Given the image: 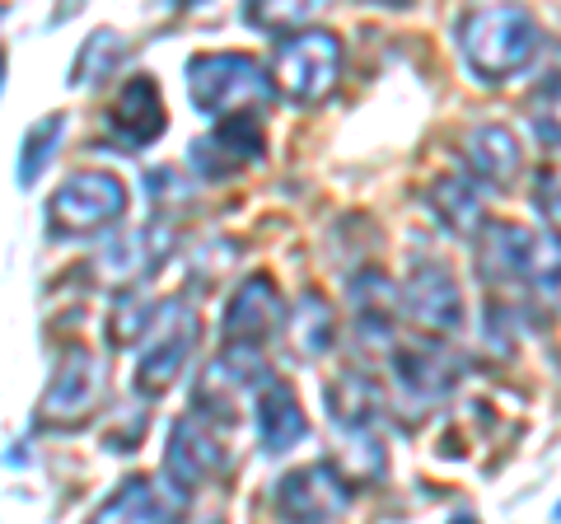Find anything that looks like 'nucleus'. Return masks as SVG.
Returning a JSON list of instances; mask_svg holds the SVG:
<instances>
[{
	"mask_svg": "<svg viewBox=\"0 0 561 524\" xmlns=\"http://www.w3.org/2000/svg\"><path fill=\"white\" fill-rule=\"evenodd\" d=\"M538 20L519 5H482L459 20V57L472 80L501 84L538 57Z\"/></svg>",
	"mask_w": 561,
	"mask_h": 524,
	"instance_id": "f257e3e1",
	"label": "nucleus"
},
{
	"mask_svg": "<svg viewBox=\"0 0 561 524\" xmlns=\"http://www.w3.org/2000/svg\"><path fill=\"white\" fill-rule=\"evenodd\" d=\"M187 94L202 117H230L272 103L276 84L249 52H202L187 61Z\"/></svg>",
	"mask_w": 561,
	"mask_h": 524,
	"instance_id": "f03ea898",
	"label": "nucleus"
},
{
	"mask_svg": "<svg viewBox=\"0 0 561 524\" xmlns=\"http://www.w3.org/2000/svg\"><path fill=\"white\" fill-rule=\"evenodd\" d=\"M323 403H328V422L332 431L342 435V449H346V478L351 482H375L383 474V435H379V422H383V412H379V394H375V384L356 375V371H346L328 384V394H323Z\"/></svg>",
	"mask_w": 561,
	"mask_h": 524,
	"instance_id": "7ed1b4c3",
	"label": "nucleus"
},
{
	"mask_svg": "<svg viewBox=\"0 0 561 524\" xmlns=\"http://www.w3.org/2000/svg\"><path fill=\"white\" fill-rule=\"evenodd\" d=\"M342 80V43L337 33L328 29H300V33H286L276 43V57H272V84L280 99H290L295 109H313L323 103Z\"/></svg>",
	"mask_w": 561,
	"mask_h": 524,
	"instance_id": "20e7f679",
	"label": "nucleus"
},
{
	"mask_svg": "<svg viewBox=\"0 0 561 524\" xmlns=\"http://www.w3.org/2000/svg\"><path fill=\"white\" fill-rule=\"evenodd\" d=\"M197 333H202V314L187 300L154 305L146 333L136 342V389L146 398L164 394L169 384L183 375L187 356L197 352Z\"/></svg>",
	"mask_w": 561,
	"mask_h": 524,
	"instance_id": "39448f33",
	"label": "nucleus"
},
{
	"mask_svg": "<svg viewBox=\"0 0 561 524\" xmlns=\"http://www.w3.org/2000/svg\"><path fill=\"white\" fill-rule=\"evenodd\" d=\"M103 398H108V371H103V361L90 346H66L38 403V422L51 431H76L103 408Z\"/></svg>",
	"mask_w": 561,
	"mask_h": 524,
	"instance_id": "423d86ee",
	"label": "nucleus"
},
{
	"mask_svg": "<svg viewBox=\"0 0 561 524\" xmlns=\"http://www.w3.org/2000/svg\"><path fill=\"white\" fill-rule=\"evenodd\" d=\"M127 216V187L113 173H70L47 197V230L61 239H84Z\"/></svg>",
	"mask_w": 561,
	"mask_h": 524,
	"instance_id": "0eeeda50",
	"label": "nucleus"
},
{
	"mask_svg": "<svg viewBox=\"0 0 561 524\" xmlns=\"http://www.w3.org/2000/svg\"><path fill=\"white\" fill-rule=\"evenodd\" d=\"M262 155H267V132H262L257 109H249V113L216 117V127H210L202 141H192L187 164L197 169V179L220 183V179H234L239 169L257 164Z\"/></svg>",
	"mask_w": 561,
	"mask_h": 524,
	"instance_id": "6e6552de",
	"label": "nucleus"
},
{
	"mask_svg": "<svg viewBox=\"0 0 561 524\" xmlns=\"http://www.w3.org/2000/svg\"><path fill=\"white\" fill-rule=\"evenodd\" d=\"M398 305L408 309V319L426 333H459L463 328V291L454 282V272L445 262H431V258H416L412 262V276L402 282L398 291Z\"/></svg>",
	"mask_w": 561,
	"mask_h": 524,
	"instance_id": "1a4fd4ad",
	"label": "nucleus"
},
{
	"mask_svg": "<svg viewBox=\"0 0 561 524\" xmlns=\"http://www.w3.org/2000/svg\"><path fill=\"white\" fill-rule=\"evenodd\" d=\"M356 482L337 464H309L276 482V511L286 520H337L351 511Z\"/></svg>",
	"mask_w": 561,
	"mask_h": 524,
	"instance_id": "9d476101",
	"label": "nucleus"
},
{
	"mask_svg": "<svg viewBox=\"0 0 561 524\" xmlns=\"http://www.w3.org/2000/svg\"><path fill=\"white\" fill-rule=\"evenodd\" d=\"M225 445L202 426V417H179V422L169 426V445H164V478L179 487L183 497L202 492L210 478L225 474Z\"/></svg>",
	"mask_w": 561,
	"mask_h": 524,
	"instance_id": "9b49d317",
	"label": "nucleus"
},
{
	"mask_svg": "<svg viewBox=\"0 0 561 524\" xmlns=\"http://www.w3.org/2000/svg\"><path fill=\"white\" fill-rule=\"evenodd\" d=\"M280 328H286V300H280L276 282L267 272L243 276L239 291L230 295V305H225V319H220L225 342L262 346V342H272Z\"/></svg>",
	"mask_w": 561,
	"mask_h": 524,
	"instance_id": "f8f14e48",
	"label": "nucleus"
},
{
	"mask_svg": "<svg viewBox=\"0 0 561 524\" xmlns=\"http://www.w3.org/2000/svg\"><path fill=\"white\" fill-rule=\"evenodd\" d=\"M389 375L398 384L402 403H412V408L440 403V398L454 389V379H459L454 361L431 338H421V342H393L389 346Z\"/></svg>",
	"mask_w": 561,
	"mask_h": 524,
	"instance_id": "ddd939ff",
	"label": "nucleus"
},
{
	"mask_svg": "<svg viewBox=\"0 0 561 524\" xmlns=\"http://www.w3.org/2000/svg\"><path fill=\"white\" fill-rule=\"evenodd\" d=\"M538 235L511 220H482L472 235V253H478V272L491 286H519L529 282L534 258H538Z\"/></svg>",
	"mask_w": 561,
	"mask_h": 524,
	"instance_id": "4468645a",
	"label": "nucleus"
},
{
	"mask_svg": "<svg viewBox=\"0 0 561 524\" xmlns=\"http://www.w3.org/2000/svg\"><path fill=\"white\" fill-rule=\"evenodd\" d=\"M253 422H257V441L267 454H286L309 435V417L300 408V398L276 375H267L253 389Z\"/></svg>",
	"mask_w": 561,
	"mask_h": 524,
	"instance_id": "2eb2a0df",
	"label": "nucleus"
},
{
	"mask_svg": "<svg viewBox=\"0 0 561 524\" xmlns=\"http://www.w3.org/2000/svg\"><path fill=\"white\" fill-rule=\"evenodd\" d=\"M164 127H169V113H164L160 84L150 76H131V84L113 103V141H122V150H140L160 141Z\"/></svg>",
	"mask_w": 561,
	"mask_h": 524,
	"instance_id": "dca6fc26",
	"label": "nucleus"
},
{
	"mask_svg": "<svg viewBox=\"0 0 561 524\" xmlns=\"http://www.w3.org/2000/svg\"><path fill=\"white\" fill-rule=\"evenodd\" d=\"M187 511V497L173 482H154V478H127L117 482V492L108 501L94 505V520H179Z\"/></svg>",
	"mask_w": 561,
	"mask_h": 524,
	"instance_id": "f3484780",
	"label": "nucleus"
},
{
	"mask_svg": "<svg viewBox=\"0 0 561 524\" xmlns=\"http://www.w3.org/2000/svg\"><path fill=\"white\" fill-rule=\"evenodd\" d=\"M463 160L472 169V179L486 183V187H511L519 179V169H524V155H519L515 132L501 127V122H482V127L468 132Z\"/></svg>",
	"mask_w": 561,
	"mask_h": 524,
	"instance_id": "a211bd4d",
	"label": "nucleus"
},
{
	"mask_svg": "<svg viewBox=\"0 0 561 524\" xmlns=\"http://www.w3.org/2000/svg\"><path fill=\"white\" fill-rule=\"evenodd\" d=\"M426 206L449 235H463V239L478 235V225L486 220L482 192H478V183H468V179H435L426 187Z\"/></svg>",
	"mask_w": 561,
	"mask_h": 524,
	"instance_id": "6ab92c4d",
	"label": "nucleus"
},
{
	"mask_svg": "<svg viewBox=\"0 0 561 524\" xmlns=\"http://www.w3.org/2000/svg\"><path fill=\"white\" fill-rule=\"evenodd\" d=\"M323 5H328V0H243L239 20L249 29H257V33H272V38H280V33L309 29L313 20H319Z\"/></svg>",
	"mask_w": 561,
	"mask_h": 524,
	"instance_id": "aec40b11",
	"label": "nucleus"
},
{
	"mask_svg": "<svg viewBox=\"0 0 561 524\" xmlns=\"http://www.w3.org/2000/svg\"><path fill=\"white\" fill-rule=\"evenodd\" d=\"M127 57H131V47H127V38H122L117 29H94L90 38H84V47L76 52L70 84H76V90H84V84H103Z\"/></svg>",
	"mask_w": 561,
	"mask_h": 524,
	"instance_id": "412c9836",
	"label": "nucleus"
},
{
	"mask_svg": "<svg viewBox=\"0 0 561 524\" xmlns=\"http://www.w3.org/2000/svg\"><path fill=\"white\" fill-rule=\"evenodd\" d=\"M61 136H66V113H47L24 132L20 160H14V179H20V187H33L43 179L47 164L57 160V150H61Z\"/></svg>",
	"mask_w": 561,
	"mask_h": 524,
	"instance_id": "4be33fe9",
	"label": "nucleus"
},
{
	"mask_svg": "<svg viewBox=\"0 0 561 524\" xmlns=\"http://www.w3.org/2000/svg\"><path fill=\"white\" fill-rule=\"evenodd\" d=\"M290 338L300 346V356L319 361L332 352V342H337V319H332V305L323 295H305L300 305L290 314Z\"/></svg>",
	"mask_w": 561,
	"mask_h": 524,
	"instance_id": "5701e85b",
	"label": "nucleus"
},
{
	"mask_svg": "<svg viewBox=\"0 0 561 524\" xmlns=\"http://www.w3.org/2000/svg\"><path fill=\"white\" fill-rule=\"evenodd\" d=\"M529 127H534V136L542 146L561 150V76L542 80L534 90V99H529Z\"/></svg>",
	"mask_w": 561,
	"mask_h": 524,
	"instance_id": "b1692460",
	"label": "nucleus"
},
{
	"mask_svg": "<svg viewBox=\"0 0 561 524\" xmlns=\"http://www.w3.org/2000/svg\"><path fill=\"white\" fill-rule=\"evenodd\" d=\"M150 314H154V305H146L140 295L127 286L117 295V305H113V319H108V333H113V342L117 346H131V342H140V333H146V323H150Z\"/></svg>",
	"mask_w": 561,
	"mask_h": 524,
	"instance_id": "393cba45",
	"label": "nucleus"
},
{
	"mask_svg": "<svg viewBox=\"0 0 561 524\" xmlns=\"http://www.w3.org/2000/svg\"><path fill=\"white\" fill-rule=\"evenodd\" d=\"M529 286H534L548 305H557V309H561V249H557V243H548V239L538 243V258H534Z\"/></svg>",
	"mask_w": 561,
	"mask_h": 524,
	"instance_id": "a878e982",
	"label": "nucleus"
},
{
	"mask_svg": "<svg viewBox=\"0 0 561 524\" xmlns=\"http://www.w3.org/2000/svg\"><path fill=\"white\" fill-rule=\"evenodd\" d=\"M534 206H538V216L548 220V230L561 239V179H538Z\"/></svg>",
	"mask_w": 561,
	"mask_h": 524,
	"instance_id": "bb28decb",
	"label": "nucleus"
},
{
	"mask_svg": "<svg viewBox=\"0 0 561 524\" xmlns=\"http://www.w3.org/2000/svg\"><path fill=\"white\" fill-rule=\"evenodd\" d=\"M360 5H379V10H412L416 0H360Z\"/></svg>",
	"mask_w": 561,
	"mask_h": 524,
	"instance_id": "cd10ccee",
	"label": "nucleus"
},
{
	"mask_svg": "<svg viewBox=\"0 0 561 524\" xmlns=\"http://www.w3.org/2000/svg\"><path fill=\"white\" fill-rule=\"evenodd\" d=\"M164 10H192V5H202V0H160Z\"/></svg>",
	"mask_w": 561,
	"mask_h": 524,
	"instance_id": "c85d7f7f",
	"label": "nucleus"
},
{
	"mask_svg": "<svg viewBox=\"0 0 561 524\" xmlns=\"http://www.w3.org/2000/svg\"><path fill=\"white\" fill-rule=\"evenodd\" d=\"M5 66H10V57H5V47H0V90H5Z\"/></svg>",
	"mask_w": 561,
	"mask_h": 524,
	"instance_id": "c756f323",
	"label": "nucleus"
},
{
	"mask_svg": "<svg viewBox=\"0 0 561 524\" xmlns=\"http://www.w3.org/2000/svg\"><path fill=\"white\" fill-rule=\"evenodd\" d=\"M552 515H557V520H561V501H557V511H552Z\"/></svg>",
	"mask_w": 561,
	"mask_h": 524,
	"instance_id": "7c9ffc66",
	"label": "nucleus"
}]
</instances>
